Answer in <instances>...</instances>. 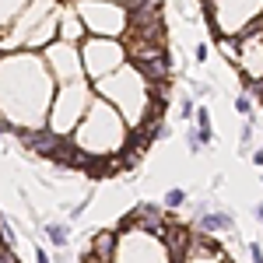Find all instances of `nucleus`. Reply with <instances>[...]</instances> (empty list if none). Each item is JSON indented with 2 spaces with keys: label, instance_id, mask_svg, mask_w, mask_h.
Instances as JSON below:
<instances>
[{
  "label": "nucleus",
  "instance_id": "24",
  "mask_svg": "<svg viewBox=\"0 0 263 263\" xmlns=\"http://www.w3.org/2000/svg\"><path fill=\"white\" fill-rule=\"evenodd\" d=\"M256 218H260V224H263V203H256Z\"/></svg>",
  "mask_w": 263,
  "mask_h": 263
},
{
  "label": "nucleus",
  "instance_id": "7",
  "mask_svg": "<svg viewBox=\"0 0 263 263\" xmlns=\"http://www.w3.org/2000/svg\"><path fill=\"white\" fill-rule=\"evenodd\" d=\"M109 263H176L162 235H151L141 228H123L116 232V249Z\"/></svg>",
  "mask_w": 263,
  "mask_h": 263
},
{
  "label": "nucleus",
  "instance_id": "22",
  "mask_svg": "<svg viewBox=\"0 0 263 263\" xmlns=\"http://www.w3.org/2000/svg\"><path fill=\"white\" fill-rule=\"evenodd\" d=\"M35 260H39V263H53L49 256H46V249H42V246H35Z\"/></svg>",
  "mask_w": 263,
  "mask_h": 263
},
{
  "label": "nucleus",
  "instance_id": "4",
  "mask_svg": "<svg viewBox=\"0 0 263 263\" xmlns=\"http://www.w3.org/2000/svg\"><path fill=\"white\" fill-rule=\"evenodd\" d=\"M57 21H60V0H28L25 11L11 21V28L0 35V53H18V49L42 53L57 39Z\"/></svg>",
  "mask_w": 263,
  "mask_h": 263
},
{
  "label": "nucleus",
  "instance_id": "26",
  "mask_svg": "<svg viewBox=\"0 0 263 263\" xmlns=\"http://www.w3.org/2000/svg\"><path fill=\"white\" fill-rule=\"evenodd\" d=\"M84 263H102V260H95V256H88V260H84Z\"/></svg>",
  "mask_w": 263,
  "mask_h": 263
},
{
  "label": "nucleus",
  "instance_id": "20",
  "mask_svg": "<svg viewBox=\"0 0 263 263\" xmlns=\"http://www.w3.org/2000/svg\"><path fill=\"white\" fill-rule=\"evenodd\" d=\"M249 256H253V263H263V246L260 242H249Z\"/></svg>",
  "mask_w": 263,
  "mask_h": 263
},
{
  "label": "nucleus",
  "instance_id": "13",
  "mask_svg": "<svg viewBox=\"0 0 263 263\" xmlns=\"http://www.w3.org/2000/svg\"><path fill=\"white\" fill-rule=\"evenodd\" d=\"M57 39L60 42H70V46H81L88 39V32H84L81 18H78V11L70 7V4H60V21H57Z\"/></svg>",
  "mask_w": 263,
  "mask_h": 263
},
{
  "label": "nucleus",
  "instance_id": "23",
  "mask_svg": "<svg viewBox=\"0 0 263 263\" xmlns=\"http://www.w3.org/2000/svg\"><path fill=\"white\" fill-rule=\"evenodd\" d=\"M253 162H256V165H263V151H256V155H253Z\"/></svg>",
  "mask_w": 263,
  "mask_h": 263
},
{
  "label": "nucleus",
  "instance_id": "5",
  "mask_svg": "<svg viewBox=\"0 0 263 263\" xmlns=\"http://www.w3.org/2000/svg\"><path fill=\"white\" fill-rule=\"evenodd\" d=\"M91 99H95V91H91L88 78L57 84V95H53V105H49V116H46V130L53 137H70L74 126L81 123V116L88 112Z\"/></svg>",
  "mask_w": 263,
  "mask_h": 263
},
{
  "label": "nucleus",
  "instance_id": "27",
  "mask_svg": "<svg viewBox=\"0 0 263 263\" xmlns=\"http://www.w3.org/2000/svg\"><path fill=\"white\" fill-rule=\"evenodd\" d=\"M260 25H263V21H260Z\"/></svg>",
  "mask_w": 263,
  "mask_h": 263
},
{
  "label": "nucleus",
  "instance_id": "15",
  "mask_svg": "<svg viewBox=\"0 0 263 263\" xmlns=\"http://www.w3.org/2000/svg\"><path fill=\"white\" fill-rule=\"evenodd\" d=\"M112 249H116V232H95V239H91V256L102 263L112 260Z\"/></svg>",
  "mask_w": 263,
  "mask_h": 263
},
{
  "label": "nucleus",
  "instance_id": "11",
  "mask_svg": "<svg viewBox=\"0 0 263 263\" xmlns=\"http://www.w3.org/2000/svg\"><path fill=\"white\" fill-rule=\"evenodd\" d=\"M42 60H46V67H49V74H53V81H57V84L81 81V78H84L81 53H78V46H70V42L53 39L46 49H42Z\"/></svg>",
  "mask_w": 263,
  "mask_h": 263
},
{
  "label": "nucleus",
  "instance_id": "9",
  "mask_svg": "<svg viewBox=\"0 0 263 263\" xmlns=\"http://www.w3.org/2000/svg\"><path fill=\"white\" fill-rule=\"evenodd\" d=\"M78 53H81V70H84L88 81H99V78L120 70L123 63H126V46H123V39L88 35V39L78 46Z\"/></svg>",
  "mask_w": 263,
  "mask_h": 263
},
{
  "label": "nucleus",
  "instance_id": "10",
  "mask_svg": "<svg viewBox=\"0 0 263 263\" xmlns=\"http://www.w3.org/2000/svg\"><path fill=\"white\" fill-rule=\"evenodd\" d=\"M221 46H224V53L235 60V67L242 70V78L249 84H260L263 81V25L246 28L242 35L224 39Z\"/></svg>",
  "mask_w": 263,
  "mask_h": 263
},
{
  "label": "nucleus",
  "instance_id": "16",
  "mask_svg": "<svg viewBox=\"0 0 263 263\" xmlns=\"http://www.w3.org/2000/svg\"><path fill=\"white\" fill-rule=\"evenodd\" d=\"M42 232H46V239L57 246V249H63V246L70 242V224H67V221H46V224H42Z\"/></svg>",
  "mask_w": 263,
  "mask_h": 263
},
{
  "label": "nucleus",
  "instance_id": "14",
  "mask_svg": "<svg viewBox=\"0 0 263 263\" xmlns=\"http://www.w3.org/2000/svg\"><path fill=\"white\" fill-rule=\"evenodd\" d=\"M232 214L228 211H203L200 214V232L203 235H221V232H232Z\"/></svg>",
  "mask_w": 263,
  "mask_h": 263
},
{
  "label": "nucleus",
  "instance_id": "19",
  "mask_svg": "<svg viewBox=\"0 0 263 263\" xmlns=\"http://www.w3.org/2000/svg\"><path fill=\"white\" fill-rule=\"evenodd\" d=\"M235 112H242V116H249V112H253V102L246 99V95H239V99H235Z\"/></svg>",
  "mask_w": 263,
  "mask_h": 263
},
{
  "label": "nucleus",
  "instance_id": "25",
  "mask_svg": "<svg viewBox=\"0 0 263 263\" xmlns=\"http://www.w3.org/2000/svg\"><path fill=\"white\" fill-rule=\"evenodd\" d=\"M116 4H126V7H130V4H137V0H116Z\"/></svg>",
  "mask_w": 263,
  "mask_h": 263
},
{
  "label": "nucleus",
  "instance_id": "12",
  "mask_svg": "<svg viewBox=\"0 0 263 263\" xmlns=\"http://www.w3.org/2000/svg\"><path fill=\"white\" fill-rule=\"evenodd\" d=\"M176 263H228V256L211 242V235H193V242L186 246V253Z\"/></svg>",
  "mask_w": 263,
  "mask_h": 263
},
{
  "label": "nucleus",
  "instance_id": "1",
  "mask_svg": "<svg viewBox=\"0 0 263 263\" xmlns=\"http://www.w3.org/2000/svg\"><path fill=\"white\" fill-rule=\"evenodd\" d=\"M53 95L57 81L42 53L32 49L0 53V123H7L14 134L46 130Z\"/></svg>",
  "mask_w": 263,
  "mask_h": 263
},
{
  "label": "nucleus",
  "instance_id": "3",
  "mask_svg": "<svg viewBox=\"0 0 263 263\" xmlns=\"http://www.w3.org/2000/svg\"><path fill=\"white\" fill-rule=\"evenodd\" d=\"M130 126L123 123V116L109 105L105 99H91L88 112L81 116V123L74 126V134L67 141L78 147L84 162H102V158H123L130 147Z\"/></svg>",
  "mask_w": 263,
  "mask_h": 263
},
{
  "label": "nucleus",
  "instance_id": "8",
  "mask_svg": "<svg viewBox=\"0 0 263 263\" xmlns=\"http://www.w3.org/2000/svg\"><path fill=\"white\" fill-rule=\"evenodd\" d=\"M207 7L214 11V32L221 39L242 35L263 18V0H207Z\"/></svg>",
  "mask_w": 263,
  "mask_h": 263
},
{
  "label": "nucleus",
  "instance_id": "17",
  "mask_svg": "<svg viewBox=\"0 0 263 263\" xmlns=\"http://www.w3.org/2000/svg\"><path fill=\"white\" fill-rule=\"evenodd\" d=\"M25 4H28V0H0V35H4V32L11 28V21L25 11Z\"/></svg>",
  "mask_w": 263,
  "mask_h": 263
},
{
  "label": "nucleus",
  "instance_id": "6",
  "mask_svg": "<svg viewBox=\"0 0 263 263\" xmlns=\"http://www.w3.org/2000/svg\"><path fill=\"white\" fill-rule=\"evenodd\" d=\"M70 7L78 11L84 32L99 35V39H123L130 28V7L116 0H70Z\"/></svg>",
  "mask_w": 263,
  "mask_h": 263
},
{
  "label": "nucleus",
  "instance_id": "18",
  "mask_svg": "<svg viewBox=\"0 0 263 263\" xmlns=\"http://www.w3.org/2000/svg\"><path fill=\"white\" fill-rule=\"evenodd\" d=\"M182 200H186V193H182V190H172V193L165 197V207H179Z\"/></svg>",
  "mask_w": 263,
  "mask_h": 263
},
{
  "label": "nucleus",
  "instance_id": "21",
  "mask_svg": "<svg viewBox=\"0 0 263 263\" xmlns=\"http://www.w3.org/2000/svg\"><path fill=\"white\" fill-rule=\"evenodd\" d=\"M0 263H14V253L11 246H4V239H0Z\"/></svg>",
  "mask_w": 263,
  "mask_h": 263
},
{
  "label": "nucleus",
  "instance_id": "2",
  "mask_svg": "<svg viewBox=\"0 0 263 263\" xmlns=\"http://www.w3.org/2000/svg\"><path fill=\"white\" fill-rule=\"evenodd\" d=\"M91 91L120 112L123 123L130 126V134H141V130H151V123L162 120V105H165L168 84H155L141 67L123 63L120 70L91 81Z\"/></svg>",
  "mask_w": 263,
  "mask_h": 263
}]
</instances>
